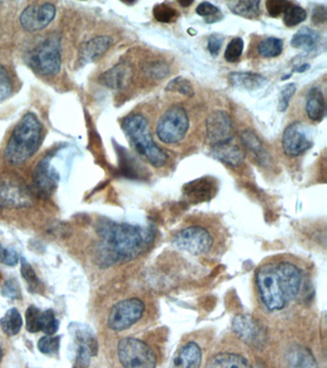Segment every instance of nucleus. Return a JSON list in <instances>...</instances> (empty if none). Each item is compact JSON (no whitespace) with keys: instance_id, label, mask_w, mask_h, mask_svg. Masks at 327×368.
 <instances>
[{"instance_id":"obj_23","label":"nucleus","mask_w":327,"mask_h":368,"mask_svg":"<svg viewBox=\"0 0 327 368\" xmlns=\"http://www.w3.org/2000/svg\"><path fill=\"white\" fill-rule=\"evenodd\" d=\"M287 368H319L311 351L302 345H294L286 353Z\"/></svg>"},{"instance_id":"obj_35","label":"nucleus","mask_w":327,"mask_h":368,"mask_svg":"<svg viewBox=\"0 0 327 368\" xmlns=\"http://www.w3.org/2000/svg\"><path fill=\"white\" fill-rule=\"evenodd\" d=\"M283 21L287 28H295L307 18L306 11L299 5L293 4L283 14Z\"/></svg>"},{"instance_id":"obj_5","label":"nucleus","mask_w":327,"mask_h":368,"mask_svg":"<svg viewBox=\"0 0 327 368\" xmlns=\"http://www.w3.org/2000/svg\"><path fill=\"white\" fill-rule=\"evenodd\" d=\"M189 129V116L180 105H174L160 116L156 126V133L162 143L175 144L185 138Z\"/></svg>"},{"instance_id":"obj_48","label":"nucleus","mask_w":327,"mask_h":368,"mask_svg":"<svg viewBox=\"0 0 327 368\" xmlns=\"http://www.w3.org/2000/svg\"><path fill=\"white\" fill-rule=\"evenodd\" d=\"M224 43V36L221 34H212L207 41V50L213 57H217Z\"/></svg>"},{"instance_id":"obj_36","label":"nucleus","mask_w":327,"mask_h":368,"mask_svg":"<svg viewBox=\"0 0 327 368\" xmlns=\"http://www.w3.org/2000/svg\"><path fill=\"white\" fill-rule=\"evenodd\" d=\"M165 90L168 92H176V94L184 95L187 97H193L195 94L191 83L189 80L182 76L171 80L166 85Z\"/></svg>"},{"instance_id":"obj_14","label":"nucleus","mask_w":327,"mask_h":368,"mask_svg":"<svg viewBox=\"0 0 327 368\" xmlns=\"http://www.w3.org/2000/svg\"><path fill=\"white\" fill-rule=\"evenodd\" d=\"M233 331L246 345L261 348L266 343V332L262 325L250 314H238L233 319Z\"/></svg>"},{"instance_id":"obj_51","label":"nucleus","mask_w":327,"mask_h":368,"mask_svg":"<svg viewBox=\"0 0 327 368\" xmlns=\"http://www.w3.org/2000/svg\"><path fill=\"white\" fill-rule=\"evenodd\" d=\"M180 5H182V6H184V7H189L190 5H192L193 4V1H187V2H184V1H180L179 2Z\"/></svg>"},{"instance_id":"obj_38","label":"nucleus","mask_w":327,"mask_h":368,"mask_svg":"<svg viewBox=\"0 0 327 368\" xmlns=\"http://www.w3.org/2000/svg\"><path fill=\"white\" fill-rule=\"evenodd\" d=\"M21 275L23 279L28 283V287L30 292H36L40 289V280L36 277L35 270H33L32 266L29 264L26 259H21Z\"/></svg>"},{"instance_id":"obj_31","label":"nucleus","mask_w":327,"mask_h":368,"mask_svg":"<svg viewBox=\"0 0 327 368\" xmlns=\"http://www.w3.org/2000/svg\"><path fill=\"white\" fill-rule=\"evenodd\" d=\"M258 53L263 58H275L282 55L283 52V41L282 39L266 38L261 41L257 46Z\"/></svg>"},{"instance_id":"obj_37","label":"nucleus","mask_w":327,"mask_h":368,"mask_svg":"<svg viewBox=\"0 0 327 368\" xmlns=\"http://www.w3.org/2000/svg\"><path fill=\"white\" fill-rule=\"evenodd\" d=\"M60 336H45L38 343V349L43 355L52 356L57 354L60 349Z\"/></svg>"},{"instance_id":"obj_43","label":"nucleus","mask_w":327,"mask_h":368,"mask_svg":"<svg viewBox=\"0 0 327 368\" xmlns=\"http://www.w3.org/2000/svg\"><path fill=\"white\" fill-rule=\"evenodd\" d=\"M297 91V85L294 83L284 85L280 90L279 98H278L277 109L280 113H284L289 107L290 101Z\"/></svg>"},{"instance_id":"obj_2","label":"nucleus","mask_w":327,"mask_h":368,"mask_svg":"<svg viewBox=\"0 0 327 368\" xmlns=\"http://www.w3.org/2000/svg\"><path fill=\"white\" fill-rule=\"evenodd\" d=\"M43 138V124L38 116L28 113L17 123L4 149L5 162L19 166L30 160L40 149Z\"/></svg>"},{"instance_id":"obj_16","label":"nucleus","mask_w":327,"mask_h":368,"mask_svg":"<svg viewBox=\"0 0 327 368\" xmlns=\"http://www.w3.org/2000/svg\"><path fill=\"white\" fill-rule=\"evenodd\" d=\"M57 170L51 165L50 155H45L36 165L33 173L34 186L43 196H50L57 188L59 179Z\"/></svg>"},{"instance_id":"obj_50","label":"nucleus","mask_w":327,"mask_h":368,"mask_svg":"<svg viewBox=\"0 0 327 368\" xmlns=\"http://www.w3.org/2000/svg\"><path fill=\"white\" fill-rule=\"evenodd\" d=\"M310 68V65H302V67H299V68H297V72H306L307 69H309Z\"/></svg>"},{"instance_id":"obj_47","label":"nucleus","mask_w":327,"mask_h":368,"mask_svg":"<svg viewBox=\"0 0 327 368\" xmlns=\"http://www.w3.org/2000/svg\"><path fill=\"white\" fill-rule=\"evenodd\" d=\"M78 345L76 360H75V367L87 368L90 364V358L92 357V352L87 346Z\"/></svg>"},{"instance_id":"obj_28","label":"nucleus","mask_w":327,"mask_h":368,"mask_svg":"<svg viewBox=\"0 0 327 368\" xmlns=\"http://www.w3.org/2000/svg\"><path fill=\"white\" fill-rule=\"evenodd\" d=\"M319 41H321V36L318 32L312 30L309 28H302L293 36L291 45L297 50L311 52L317 48Z\"/></svg>"},{"instance_id":"obj_26","label":"nucleus","mask_w":327,"mask_h":368,"mask_svg":"<svg viewBox=\"0 0 327 368\" xmlns=\"http://www.w3.org/2000/svg\"><path fill=\"white\" fill-rule=\"evenodd\" d=\"M68 330L72 334L73 337L76 340L77 343L87 346L92 352V356L97 354L98 351V343L95 338L92 328L87 324L72 323L68 326Z\"/></svg>"},{"instance_id":"obj_29","label":"nucleus","mask_w":327,"mask_h":368,"mask_svg":"<svg viewBox=\"0 0 327 368\" xmlns=\"http://www.w3.org/2000/svg\"><path fill=\"white\" fill-rule=\"evenodd\" d=\"M260 4L261 2L257 0L228 2L229 8L234 14L248 19H253L260 17Z\"/></svg>"},{"instance_id":"obj_53","label":"nucleus","mask_w":327,"mask_h":368,"mask_svg":"<svg viewBox=\"0 0 327 368\" xmlns=\"http://www.w3.org/2000/svg\"><path fill=\"white\" fill-rule=\"evenodd\" d=\"M253 368H264L262 367V365H256L255 367H253Z\"/></svg>"},{"instance_id":"obj_8","label":"nucleus","mask_w":327,"mask_h":368,"mask_svg":"<svg viewBox=\"0 0 327 368\" xmlns=\"http://www.w3.org/2000/svg\"><path fill=\"white\" fill-rule=\"evenodd\" d=\"M172 243L182 252L192 255H202L211 252L213 247V237L202 226H187L175 234Z\"/></svg>"},{"instance_id":"obj_6","label":"nucleus","mask_w":327,"mask_h":368,"mask_svg":"<svg viewBox=\"0 0 327 368\" xmlns=\"http://www.w3.org/2000/svg\"><path fill=\"white\" fill-rule=\"evenodd\" d=\"M119 360L124 368H156L157 356L150 346L135 338H125L117 346Z\"/></svg>"},{"instance_id":"obj_1","label":"nucleus","mask_w":327,"mask_h":368,"mask_svg":"<svg viewBox=\"0 0 327 368\" xmlns=\"http://www.w3.org/2000/svg\"><path fill=\"white\" fill-rule=\"evenodd\" d=\"M96 232L100 239L96 263L102 268L135 259L148 250L154 240L150 228L116 223L108 218L99 219Z\"/></svg>"},{"instance_id":"obj_3","label":"nucleus","mask_w":327,"mask_h":368,"mask_svg":"<svg viewBox=\"0 0 327 368\" xmlns=\"http://www.w3.org/2000/svg\"><path fill=\"white\" fill-rule=\"evenodd\" d=\"M121 126L139 155L145 158L154 167L165 166L168 160L167 155L154 141L150 125L145 116L139 113L130 114L123 119Z\"/></svg>"},{"instance_id":"obj_39","label":"nucleus","mask_w":327,"mask_h":368,"mask_svg":"<svg viewBox=\"0 0 327 368\" xmlns=\"http://www.w3.org/2000/svg\"><path fill=\"white\" fill-rule=\"evenodd\" d=\"M41 312L36 306L28 307L25 313L26 329L29 333H38L41 331Z\"/></svg>"},{"instance_id":"obj_15","label":"nucleus","mask_w":327,"mask_h":368,"mask_svg":"<svg viewBox=\"0 0 327 368\" xmlns=\"http://www.w3.org/2000/svg\"><path fill=\"white\" fill-rule=\"evenodd\" d=\"M206 127L207 138L212 146L233 140V121L226 111H215L209 114Z\"/></svg>"},{"instance_id":"obj_12","label":"nucleus","mask_w":327,"mask_h":368,"mask_svg":"<svg viewBox=\"0 0 327 368\" xmlns=\"http://www.w3.org/2000/svg\"><path fill=\"white\" fill-rule=\"evenodd\" d=\"M56 7L50 2L26 7L19 17L21 26L28 32H38L48 28L56 17Z\"/></svg>"},{"instance_id":"obj_34","label":"nucleus","mask_w":327,"mask_h":368,"mask_svg":"<svg viewBox=\"0 0 327 368\" xmlns=\"http://www.w3.org/2000/svg\"><path fill=\"white\" fill-rule=\"evenodd\" d=\"M154 18L158 23H174L179 18V12L171 7L167 3H160L156 5L153 9Z\"/></svg>"},{"instance_id":"obj_21","label":"nucleus","mask_w":327,"mask_h":368,"mask_svg":"<svg viewBox=\"0 0 327 368\" xmlns=\"http://www.w3.org/2000/svg\"><path fill=\"white\" fill-rule=\"evenodd\" d=\"M211 153L216 160L233 167L239 166L245 158L242 149L233 140L212 146Z\"/></svg>"},{"instance_id":"obj_7","label":"nucleus","mask_w":327,"mask_h":368,"mask_svg":"<svg viewBox=\"0 0 327 368\" xmlns=\"http://www.w3.org/2000/svg\"><path fill=\"white\" fill-rule=\"evenodd\" d=\"M256 283L266 308L272 312L282 310L286 299L280 287L275 268L272 265L260 268L256 274Z\"/></svg>"},{"instance_id":"obj_17","label":"nucleus","mask_w":327,"mask_h":368,"mask_svg":"<svg viewBox=\"0 0 327 368\" xmlns=\"http://www.w3.org/2000/svg\"><path fill=\"white\" fill-rule=\"evenodd\" d=\"M134 77V68L130 63H117L111 69L100 75V84L111 89H123L130 85Z\"/></svg>"},{"instance_id":"obj_9","label":"nucleus","mask_w":327,"mask_h":368,"mask_svg":"<svg viewBox=\"0 0 327 368\" xmlns=\"http://www.w3.org/2000/svg\"><path fill=\"white\" fill-rule=\"evenodd\" d=\"M145 305L138 299H129L119 301L112 306L108 316V326L116 332L131 328L143 318Z\"/></svg>"},{"instance_id":"obj_4","label":"nucleus","mask_w":327,"mask_h":368,"mask_svg":"<svg viewBox=\"0 0 327 368\" xmlns=\"http://www.w3.org/2000/svg\"><path fill=\"white\" fill-rule=\"evenodd\" d=\"M29 63L34 72L41 76H55L62 67V41L51 35L32 50Z\"/></svg>"},{"instance_id":"obj_18","label":"nucleus","mask_w":327,"mask_h":368,"mask_svg":"<svg viewBox=\"0 0 327 368\" xmlns=\"http://www.w3.org/2000/svg\"><path fill=\"white\" fill-rule=\"evenodd\" d=\"M218 184L211 177H202L193 180L184 187L185 198L191 202L209 201L216 194Z\"/></svg>"},{"instance_id":"obj_44","label":"nucleus","mask_w":327,"mask_h":368,"mask_svg":"<svg viewBox=\"0 0 327 368\" xmlns=\"http://www.w3.org/2000/svg\"><path fill=\"white\" fill-rule=\"evenodd\" d=\"M1 294L6 299H19L21 297V290L16 279H9L1 286Z\"/></svg>"},{"instance_id":"obj_10","label":"nucleus","mask_w":327,"mask_h":368,"mask_svg":"<svg viewBox=\"0 0 327 368\" xmlns=\"http://www.w3.org/2000/svg\"><path fill=\"white\" fill-rule=\"evenodd\" d=\"M284 153L290 157H297L313 146L311 130L302 122H294L285 129L282 136Z\"/></svg>"},{"instance_id":"obj_30","label":"nucleus","mask_w":327,"mask_h":368,"mask_svg":"<svg viewBox=\"0 0 327 368\" xmlns=\"http://www.w3.org/2000/svg\"><path fill=\"white\" fill-rule=\"evenodd\" d=\"M23 321L21 313L16 308L10 309L0 319V327L8 337L18 335L23 328Z\"/></svg>"},{"instance_id":"obj_11","label":"nucleus","mask_w":327,"mask_h":368,"mask_svg":"<svg viewBox=\"0 0 327 368\" xmlns=\"http://www.w3.org/2000/svg\"><path fill=\"white\" fill-rule=\"evenodd\" d=\"M33 204V196L25 184L18 180H0V206L21 208Z\"/></svg>"},{"instance_id":"obj_33","label":"nucleus","mask_w":327,"mask_h":368,"mask_svg":"<svg viewBox=\"0 0 327 368\" xmlns=\"http://www.w3.org/2000/svg\"><path fill=\"white\" fill-rule=\"evenodd\" d=\"M196 13L204 18V21L209 24L215 23L223 19L221 10L211 2L204 1L198 5Z\"/></svg>"},{"instance_id":"obj_13","label":"nucleus","mask_w":327,"mask_h":368,"mask_svg":"<svg viewBox=\"0 0 327 368\" xmlns=\"http://www.w3.org/2000/svg\"><path fill=\"white\" fill-rule=\"evenodd\" d=\"M285 299H299L304 288V274L302 270L292 263L283 262L275 268Z\"/></svg>"},{"instance_id":"obj_19","label":"nucleus","mask_w":327,"mask_h":368,"mask_svg":"<svg viewBox=\"0 0 327 368\" xmlns=\"http://www.w3.org/2000/svg\"><path fill=\"white\" fill-rule=\"evenodd\" d=\"M112 39L109 36H95L83 43L79 50V61L83 65L94 63L111 48Z\"/></svg>"},{"instance_id":"obj_24","label":"nucleus","mask_w":327,"mask_h":368,"mask_svg":"<svg viewBox=\"0 0 327 368\" xmlns=\"http://www.w3.org/2000/svg\"><path fill=\"white\" fill-rule=\"evenodd\" d=\"M306 113L310 120L319 122L326 116V100L318 87H312L306 96Z\"/></svg>"},{"instance_id":"obj_27","label":"nucleus","mask_w":327,"mask_h":368,"mask_svg":"<svg viewBox=\"0 0 327 368\" xmlns=\"http://www.w3.org/2000/svg\"><path fill=\"white\" fill-rule=\"evenodd\" d=\"M206 368H251L248 360L234 353H220L207 362Z\"/></svg>"},{"instance_id":"obj_32","label":"nucleus","mask_w":327,"mask_h":368,"mask_svg":"<svg viewBox=\"0 0 327 368\" xmlns=\"http://www.w3.org/2000/svg\"><path fill=\"white\" fill-rule=\"evenodd\" d=\"M143 72L150 79L162 80L169 74L170 69L167 63L163 61L155 60L144 63Z\"/></svg>"},{"instance_id":"obj_45","label":"nucleus","mask_w":327,"mask_h":368,"mask_svg":"<svg viewBox=\"0 0 327 368\" xmlns=\"http://www.w3.org/2000/svg\"><path fill=\"white\" fill-rule=\"evenodd\" d=\"M292 2L285 1V0H268L266 2V9H267L268 13L271 17L280 16L282 14H284L285 11L290 6H291Z\"/></svg>"},{"instance_id":"obj_40","label":"nucleus","mask_w":327,"mask_h":368,"mask_svg":"<svg viewBox=\"0 0 327 368\" xmlns=\"http://www.w3.org/2000/svg\"><path fill=\"white\" fill-rule=\"evenodd\" d=\"M244 41L241 38H234L229 41L224 51V58L226 62L234 63L240 60L243 54Z\"/></svg>"},{"instance_id":"obj_46","label":"nucleus","mask_w":327,"mask_h":368,"mask_svg":"<svg viewBox=\"0 0 327 368\" xmlns=\"http://www.w3.org/2000/svg\"><path fill=\"white\" fill-rule=\"evenodd\" d=\"M19 260V253L16 250L13 248L2 247L0 243V263L9 267H14L18 264Z\"/></svg>"},{"instance_id":"obj_42","label":"nucleus","mask_w":327,"mask_h":368,"mask_svg":"<svg viewBox=\"0 0 327 368\" xmlns=\"http://www.w3.org/2000/svg\"><path fill=\"white\" fill-rule=\"evenodd\" d=\"M14 85L6 68L0 65V102L8 99L13 94Z\"/></svg>"},{"instance_id":"obj_25","label":"nucleus","mask_w":327,"mask_h":368,"mask_svg":"<svg viewBox=\"0 0 327 368\" xmlns=\"http://www.w3.org/2000/svg\"><path fill=\"white\" fill-rule=\"evenodd\" d=\"M241 142L244 147L255 155L261 164L267 165L271 162V157L264 147V144L253 131L246 130L241 133Z\"/></svg>"},{"instance_id":"obj_22","label":"nucleus","mask_w":327,"mask_h":368,"mask_svg":"<svg viewBox=\"0 0 327 368\" xmlns=\"http://www.w3.org/2000/svg\"><path fill=\"white\" fill-rule=\"evenodd\" d=\"M229 81L236 89L257 90L267 85L268 80L263 75L253 72H233L229 75Z\"/></svg>"},{"instance_id":"obj_20","label":"nucleus","mask_w":327,"mask_h":368,"mask_svg":"<svg viewBox=\"0 0 327 368\" xmlns=\"http://www.w3.org/2000/svg\"><path fill=\"white\" fill-rule=\"evenodd\" d=\"M201 348L197 343L190 341L178 351L173 360V368H200L202 365Z\"/></svg>"},{"instance_id":"obj_49","label":"nucleus","mask_w":327,"mask_h":368,"mask_svg":"<svg viewBox=\"0 0 327 368\" xmlns=\"http://www.w3.org/2000/svg\"><path fill=\"white\" fill-rule=\"evenodd\" d=\"M327 13L326 6H318L313 10L312 13V21L315 25L326 23Z\"/></svg>"},{"instance_id":"obj_52","label":"nucleus","mask_w":327,"mask_h":368,"mask_svg":"<svg viewBox=\"0 0 327 368\" xmlns=\"http://www.w3.org/2000/svg\"><path fill=\"white\" fill-rule=\"evenodd\" d=\"M1 359H2V349H1V347H0V362H1Z\"/></svg>"},{"instance_id":"obj_41","label":"nucleus","mask_w":327,"mask_h":368,"mask_svg":"<svg viewBox=\"0 0 327 368\" xmlns=\"http://www.w3.org/2000/svg\"><path fill=\"white\" fill-rule=\"evenodd\" d=\"M59 321L54 311L48 309L41 313V331L48 336H54L59 330Z\"/></svg>"}]
</instances>
